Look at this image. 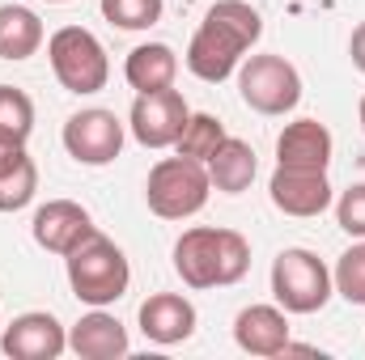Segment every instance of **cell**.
I'll list each match as a JSON object with an SVG mask.
<instances>
[{
  "label": "cell",
  "instance_id": "cell-13",
  "mask_svg": "<svg viewBox=\"0 0 365 360\" xmlns=\"http://www.w3.org/2000/svg\"><path fill=\"white\" fill-rule=\"evenodd\" d=\"M140 331H145L149 344L175 348V344L195 335V305L179 292H153L140 305Z\"/></svg>",
  "mask_w": 365,
  "mask_h": 360
},
{
  "label": "cell",
  "instance_id": "cell-29",
  "mask_svg": "<svg viewBox=\"0 0 365 360\" xmlns=\"http://www.w3.org/2000/svg\"><path fill=\"white\" fill-rule=\"evenodd\" d=\"M51 4H68V0H51Z\"/></svg>",
  "mask_w": 365,
  "mask_h": 360
},
{
  "label": "cell",
  "instance_id": "cell-2",
  "mask_svg": "<svg viewBox=\"0 0 365 360\" xmlns=\"http://www.w3.org/2000/svg\"><path fill=\"white\" fill-rule=\"evenodd\" d=\"M251 268V246L238 229H187L175 242V271L187 288H225Z\"/></svg>",
  "mask_w": 365,
  "mask_h": 360
},
{
  "label": "cell",
  "instance_id": "cell-26",
  "mask_svg": "<svg viewBox=\"0 0 365 360\" xmlns=\"http://www.w3.org/2000/svg\"><path fill=\"white\" fill-rule=\"evenodd\" d=\"M26 157V144L21 140H13V136H4L0 132V170H9V166H17Z\"/></svg>",
  "mask_w": 365,
  "mask_h": 360
},
{
  "label": "cell",
  "instance_id": "cell-14",
  "mask_svg": "<svg viewBox=\"0 0 365 360\" xmlns=\"http://www.w3.org/2000/svg\"><path fill=\"white\" fill-rule=\"evenodd\" d=\"M276 166L289 170H327L331 166V132L319 119H297L276 136Z\"/></svg>",
  "mask_w": 365,
  "mask_h": 360
},
{
  "label": "cell",
  "instance_id": "cell-21",
  "mask_svg": "<svg viewBox=\"0 0 365 360\" xmlns=\"http://www.w3.org/2000/svg\"><path fill=\"white\" fill-rule=\"evenodd\" d=\"M0 132L21 140V144L34 132V102H30V93L17 90V85H0Z\"/></svg>",
  "mask_w": 365,
  "mask_h": 360
},
{
  "label": "cell",
  "instance_id": "cell-12",
  "mask_svg": "<svg viewBox=\"0 0 365 360\" xmlns=\"http://www.w3.org/2000/svg\"><path fill=\"white\" fill-rule=\"evenodd\" d=\"M268 195H272V203L284 216H319L331 203V182H327V170L276 166L272 182H268Z\"/></svg>",
  "mask_w": 365,
  "mask_h": 360
},
{
  "label": "cell",
  "instance_id": "cell-16",
  "mask_svg": "<svg viewBox=\"0 0 365 360\" xmlns=\"http://www.w3.org/2000/svg\"><path fill=\"white\" fill-rule=\"evenodd\" d=\"M68 348H73L81 360L128 356V331H123V322H119L115 314L93 309V314H86V318L68 331Z\"/></svg>",
  "mask_w": 365,
  "mask_h": 360
},
{
  "label": "cell",
  "instance_id": "cell-6",
  "mask_svg": "<svg viewBox=\"0 0 365 360\" xmlns=\"http://www.w3.org/2000/svg\"><path fill=\"white\" fill-rule=\"evenodd\" d=\"M331 292H336L331 271H327V263H323L314 250L289 246V250L276 255L272 297L284 314H319V309L331 301Z\"/></svg>",
  "mask_w": 365,
  "mask_h": 360
},
{
  "label": "cell",
  "instance_id": "cell-23",
  "mask_svg": "<svg viewBox=\"0 0 365 360\" xmlns=\"http://www.w3.org/2000/svg\"><path fill=\"white\" fill-rule=\"evenodd\" d=\"M331 284H336V292H340L349 305H365V238L353 242V246L336 259Z\"/></svg>",
  "mask_w": 365,
  "mask_h": 360
},
{
  "label": "cell",
  "instance_id": "cell-27",
  "mask_svg": "<svg viewBox=\"0 0 365 360\" xmlns=\"http://www.w3.org/2000/svg\"><path fill=\"white\" fill-rule=\"evenodd\" d=\"M349 55H353V64L365 73V21L353 30V38H349Z\"/></svg>",
  "mask_w": 365,
  "mask_h": 360
},
{
  "label": "cell",
  "instance_id": "cell-1",
  "mask_svg": "<svg viewBox=\"0 0 365 360\" xmlns=\"http://www.w3.org/2000/svg\"><path fill=\"white\" fill-rule=\"evenodd\" d=\"M259 34H264V17L247 0H217L187 43V68L200 81L221 85L225 77L238 73L242 55L259 43Z\"/></svg>",
  "mask_w": 365,
  "mask_h": 360
},
{
  "label": "cell",
  "instance_id": "cell-11",
  "mask_svg": "<svg viewBox=\"0 0 365 360\" xmlns=\"http://www.w3.org/2000/svg\"><path fill=\"white\" fill-rule=\"evenodd\" d=\"M0 348H4V356H13V360H56L68 352V331L51 314L30 309V314L13 318L4 327Z\"/></svg>",
  "mask_w": 365,
  "mask_h": 360
},
{
  "label": "cell",
  "instance_id": "cell-19",
  "mask_svg": "<svg viewBox=\"0 0 365 360\" xmlns=\"http://www.w3.org/2000/svg\"><path fill=\"white\" fill-rule=\"evenodd\" d=\"M43 47V17L26 4H0V60H30Z\"/></svg>",
  "mask_w": 365,
  "mask_h": 360
},
{
  "label": "cell",
  "instance_id": "cell-9",
  "mask_svg": "<svg viewBox=\"0 0 365 360\" xmlns=\"http://www.w3.org/2000/svg\"><path fill=\"white\" fill-rule=\"evenodd\" d=\"M64 149L81 166H110L123 149V123L115 119V110H102V106L77 110L64 123Z\"/></svg>",
  "mask_w": 365,
  "mask_h": 360
},
{
  "label": "cell",
  "instance_id": "cell-10",
  "mask_svg": "<svg viewBox=\"0 0 365 360\" xmlns=\"http://www.w3.org/2000/svg\"><path fill=\"white\" fill-rule=\"evenodd\" d=\"M30 233H34V242H38L43 250H51V255H73V250H77L86 238H93L98 229H93V216L81 203H73V199H47V203L34 212Z\"/></svg>",
  "mask_w": 365,
  "mask_h": 360
},
{
  "label": "cell",
  "instance_id": "cell-17",
  "mask_svg": "<svg viewBox=\"0 0 365 360\" xmlns=\"http://www.w3.org/2000/svg\"><path fill=\"white\" fill-rule=\"evenodd\" d=\"M204 166H208L212 186L225 191V195H242V191L255 182V170H259L255 149H251L247 140H238V136H225V140L217 144V153H212Z\"/></svg>",
  "mask_w": 365,
  "mask_h": 360
},
{
  "label": "cell",
  "instance_id": "cell-3",
  "mask_svg": "<svg viewBox=\"0 0 365 360\" xmlns=\"http://www.w3.org/2000/svg\"><path fill=\"white\" fill-rule=\"evenodd\" d=\"M64 263H68L73 297L86 301V305H93V309L115 305V301L128 292V284H132V268H128L123 250H119L110 238H102V233L86 238L73 255H64Z\"/></svg>",
  "mask_w": 365,
  "mask_h": 360
},
{
  "label": "cell",
  "instance_id": "cell-8",
  "mask_svg": "<svg viewBox=\"0 0 365 360\" xmlns=\"http://www.w3.org/2000/svg\"><path fill=\"white\" fill-rule=\"evenodd\" d=\"M187 119H191V106L170 85V90H158V93H136L128 127H132V136L145 149H175V140L182 136Z\"/></svg>",
  "mask_w": 365,
  "mask_h": 360
},
{
  "label": "cell",
  "instance_id": "cell-18",
  "mask_svg": "<svg viewBox=\"0 0 365 360\" xmlns=\"http://www.w3.org/2000/svg\"><path fill=\"white\" fill-rule=\"evenodd\" d=\"M123 77L136 93H158V90H170L175 77H179V55L166 47V43H140L128 64H123Z\"/></svg>",
  "mask_w": 365,
  "mask_h": 360
},
{
  "label": "cell",
  "instance_id": "cell-4",
  "mask_svg": "<svg viewBox=\"0 0 365 360\" xmlns=\"http://www.w3.org/2000/svg\"><path fill=\"white\" fill-rule=\"evenodd\" d=\"M208 191H212L208 166L191 162L182 153L162 157L149 170V182H145V199H149L153 216H162V221H187V216H195L208 203Z\"/></svg>",
  "mask_w": 365,
  "mask_h": 360
},
{
  "label": "cell",
  "instance_id": "cell-24",
  "mask_svg": "<svg viewBox=\"0 0 365 360\" xmlns=\"http://www.w3.org/2000/svg\"><path fill=\"white\" fill-rule=\"evenodd\" d=\"M102 17L119 30H149L162 21V0H102Z\"/></svg>",
  "mask_w": 365,
  "mask_h": 360
},
{
  "label": "cell",
  "instance_id": "cell-20",
  "mask_svg": "<svg viewBox=\"0 0 365 360\" xmlns=\"http://www.w3.org/2000/svg\"><path fill=\"white\" fill-rule=\"evenodd\" d=\"M221 140H225V127H221L217 115H191L187 127H182V136L175 140V149H179L182 157H191V162H208Z\"/></svg>",
  "mask_w": 365,
  "mask_h": 360
},
{
  "label": "cell",
  "instance_id": "cell-5",
  "mask_svg": "<svg viewBox=\"0 0 365 360\" xmlns=\"http://www.w3.org/2000/svg\"><path fill=\"white\" fill-rule=\"evenodd\" d=\"M47 60H51L56 81L68 93L86 97V93L106 90L110 60H106V47L98 43V34H90L86 26H60L47 38Z\"/></svg>",
  "mask_w": 365,
  "mask_h": 360
},
{
  "label": "cell",
  "instance_id": "cell-28",
  "mask_svg": "<svg viewBox=\"0 0 365 360\" xmlns=\"http://www.w3.org/2000/svg\"><path fill=\"white\" fill-rule=\"evenodd\" d=\"M361 132H365V97H361Z\"/></svg>",
  "mask_w": 365,
  "mask_h": 360
},
{
  "label": "cell",
  "instance_id": "cell-7",
  "mask_svg": "<svg viewBox=\"0 0 365 360\" xmlns=\"http://www.w3.org/2000/svg\"><path fill=\"white\" fill-rule=\"evenodd\" d=\"M238 93L259 115H289L302 102V77L284 55H251L238 64Z\"/></svg>",
  "mask_w": 365,
  "mask_h": 360
},
{
  "label": "cell",
  "instance_id": "cell-15",
  "mask_svg": "<svg viewBox=\"0 0 365 360\" xmlns=\"http://www.w3.org/2000/svg\"><path fill=\"white\" fill-rule=\"evenodd\" d=\"M234 344L247 356H280L289 344V318L280 305H247L234 318Z\"/></svg>",
  "mask_w": 365,
  "mask_h": 360
},
{
  "label": "cell",
  "instance_id": "cell-25",
  "mask_svg": "<svg viewBox=\"0 0 365 360\" xmlns=\"http://www.w3.org/2000/svg\"><path fill=\"white\" fill-rule=\"evenodd\" d=\"M336 221H340V229H344L349 238H365V182L349 186V191L340 195V203H336Z\"/></svg>",
  "mask_w": 365,
  "mask_h": 360
},
{
  "label": "cell",
  "instance_id": "cell-22",
  "mask_svg": "<svg viewBox=\"0 0 365 360\" xmlns=\"http://www.w3.org/2000/svg\"><path fill=\"white\" fill-rule=\"evenodd\" d=\"M34 191H38V166H34L30 157H21L17 166L0 170V212L26 208V203L34 199Z\"/></svg>",
  "mask_w": 365,
  "mask_h": 360
}]
</instances>
